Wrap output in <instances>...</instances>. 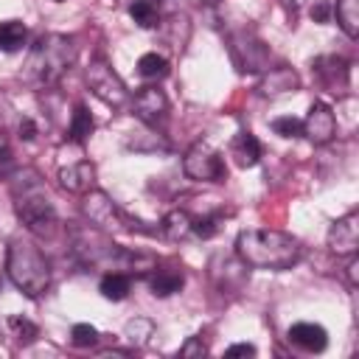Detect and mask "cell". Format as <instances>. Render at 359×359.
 <instances>
[{"mask_svg": "<svg viewBox=\"0 0 359 359\" xmlns=\"http://www.w3.org/2000/svg\"><path fill=\"white\" fill-rule=\"evenodd\" d=\"M236 252L244 264L261 269H289L303 258V247L294 236L283 230H244L236 238Z\"/></svg>", "mask_w": 359, "mask_h": 359, "instance_id": "6da1fadb", "label": "cell"}, {"mask_svg": "<svg viewBox=\"0 0 359 359\" xmlns=\"http://www.w3.org/2000/svg\"><path fill=\"white\" fill-rule=\"evenodd\" d=\"M6 272L11 283L28 297H39L50 286V264L34 241L14 238L6 252Z\"/></svg>", "mask_w": 359, "mask_h": 359, "instance_id": "7a4b0ae2", "label": "cell"}, {"mask_svg": "<svg viewBox=\"0 0 359 359\" xmlns=\"http://www.w3.org/2000/svg\"><path fill=\"white\" fill-rule=\"evenodd\" d=\"M76 59V45L70 36L62 34H42L31 53H28V65H25V76L36 84H53Z\"/></svg>", "mask_w": 359, "mask_h": 359, "instance_id": "3957f363", "label": "cell"}, {"mask_svg": "<svg viewBox=\"0 0 359 359\" xmlns=\"http://www.w3.org/2000/svg\"><path fill=\"white\" fill-rule=\"evenodd\" d=\"M17 216L25 224V230L34 233V236H39V238L42 236L50 238L56 233V224H59L56 210H53L50 199L42 191H36V194L22 191V196H17Z\"/></svg>", "mask_w": 359, "mask_h": 359, "instance_id": "277c9868", "label": "cell"}, {"mask_svg": "<svg viewBox=\"0 0 359 359\" xmlns=\"http://www.w3.org/2000/svg\"><path fill=\"white\" fill-rule=\"evenodd\" d=\"M182 168L196 182H224L227 180L224 157L208 143H194L182 160Z\"/></svg>", "mask_w": 359, "mask_h": 359, "instance_id": "5b68a950", "label": "cell"}, {"mask_svg": "<svg viewBox=\"0 0 359 359\" xmlns=\"http://www.w3.org/2000/svg\"><path fill=\"white\" fill-rule=\"evenodd\" d=\"M87 84H90V90H93L104 104H109V107H121V104L129 98L126 84H123L121 76L107 65L104 56H95V59L90 62V67H87Z\"/></svg>", "mask_w": 359, "mask_h": 359, "instance_id": "8992f818", "label": "cell"}, {"mask_svg": "<svg viewBox=\"0 0 359 359\" xmlns=\"http://www.w3.org/2000/svg\"><path fill=\"white\" fill-rule=\"evenodd\" d=\"M84 213H87V219H90L93 224H98V227L143 230V227H137V224H140L137 219L126 216V213H123L107 194H101V191H87V196H84Z\"/></svg>", "mask_w": 359, "mask_h": 359, "instance_id": "52a82bcc", "label": "cell"}, {"mask_svg": "<svg viewBox=\"0 0 359 359\" xmlns=\"http://www.w3.org/2000/svg\"><path fill=\"white\" fill-rule=\"evenodd\" d=\"M328 247L337 255H353L359 250V213L351 210L342 219H337L328 230Z\"/></svg>", "mask_w": 359, "mask_h": 359, "instance_id": "ba28073f", "label": "cell"}, {"mask_svg": "<svg viewBox=\"0 0 359 359\" xmlns=\"http://www.w3.org/2000/svg\"><path fill=\"white\" fill-rule=\"evenodd\" d=\"M132 107H135V115H137L143 123H149V126L163 123L165 115H168V98H165V93L157 90V87H143V90L132 98Z\"/></svg>", "mask_w": 359, "mask_h": 359, "instance_id": "9c48e42d", "label": "cell"}, {"mask_svg": "<svg viewBox=\"0 0 359 359\" xmlns=\"http://www.w3.org/2000/svg\"><path fill=\"white\" fill-rule=\"evenodd\" d=\"M334 132H337V118H334V109L328 107V104H323V101H317V104H311V109H309V115H306V121H303V135L311 140V143H328L331 137H334Z\"/></svg>", "mask_w": 359, "mask_h": 359, "instance_id": "30bf717a", "label": "cell"}, {"mask_svg": "<svg viewBox=\"0 0 359 359\" xmlns=\"http://www.w3.org/2000/svg\"><path fill=\"white\" fill-rule=\"evenodd\" d=\"M311 70H314V76L328 87V90H334V93H339V90H345L348 87V62L342 59V56H317L314 62H311Z\"/></svg>", "mask_w": 359, "mask_h": 359, "instance_id": "8fae6325", "label": "cell"}, {"mask_svg": "<svg viewBox=\"0 0 359 359\" xmlns=\"http://www.w3.org/2000/svg\"><path fill=\"white\" fill-rule=\"evenodd\" d=\"M286 337H289V342H292L294 348L309 351V353H320V351H325V345H328V334H325V328L317 325V323H294Z\"/></svg>", "mask_w": 359, "mask_h": 359, "instance_id": "7c38bea8", "label": "cell"}, {"mask_svg": "<svg viewBox=\"0 0 359 359\" xmlns=\"http://www.w3.org/2000/svg\"><path fill=\"white\" fill-rule=\"evenodd\" d=\"M95 180V165L90 160H79L67 168H59V185L67 188L70 194H87Z\"/></svg>", "mask_w": 359, "mask_h": 359, "instance_id": "4fadbf2b", "label": "cell"}, {"mask_svg": "<svg viewBox=\"0 0 359 359\" xmlns=\"http://www.w3.org/2000/svg\"><path fill=\"white\" fill-rule=\"evenodd\" d=\"M230 157L241 165V168H252L261 160V143L252 132H238L230 143Z\"/></svg>", "mask_w": 359, "mask_h": 359, "instance_id": "5bb4252c", "label": "cell"}, {"mask_svg": "<svg viewBox=\"0 0 359 359\" xmlns=\"http://www.w3.org/2000/svg\"><path fill=\"white\" fill-rule=\"evenodd\" d=\"M185 283V275L182 269H157L151 278H149V289L154 297H168L174 292H180Z\"/></svg>", "mask_w": 359, "mask_h": 359, "instance_id": "9a60e30c", "label": "cell"}, {"mask_svg": "<svg viewBox=\"0 0 359 359\" xmlns=\"http://www.w3.org/2000/svg\"><path fill=\"white\" fill-rule=\"evenodd\" d=\"M25 39H28V28H25L20 20H6V22H0V50L17 53V50H22Z\"/></svg>", "mask_w": 359, "mask_h": 359, "instance_id": "2e32d148", "label": "cell"}, {"mask_svg": "<svg viewBox=\"0 0 359 359\" xmlns=\"http://www.w3.org/2000/svg\"><path fill=\"white\" fill-rule=\"evenodd\" d=\"M129 289H132V280H129V275H123V272H107L104 278H101V283H98V292L107 297V300H126V294H129Z\"/></svg>", "mask_w": 359, "mask_h": 359, "instance_id": "e0dca14e", "label": "cell"}, {"mask_svg": "<svg viewBox=\"0 0 359 359\" xmlns=\"http://www.w3.org/2000/svg\"><path fill=\"white\" fill-rule=\"evenodd\" d=\"M191 224H194V219H191L185 210H171V213L163 219L160 230H163V236H165V238L180 241V238H185V236H191V233H194V230H191Z\"/></svg>", "mask_w": 359, "mask_h": 359, "instance_id": "ac0fdd59", "label": "cell"}, {"mask_svg": "<svg viewBox=\"0 0 359 359\" xmlns=\"http://www.w3.org/2000/svg\"><path fill=\"white\" fill-rule=\"evenodd\" d=\"M337 22H339V28L351 36V39H356L359 36V0H337Z\"/></svg>", "mask_w": 359, "mask_h": 359, "instance_id": "d6986e66", "label": "cell"}, {"mask_svg": "<svg viewBox=\"0 0 359 359\" xmlns=\"http://www.w3.org/2000/svg\"><path fill=\"white\" fill-rule=\"evenodd\" d=\"M93 129H95V121H93V115H90V109L84 107V104H79L76 107V112H73V118H70V140L73 143H87V137L93 135Z\"/></svg>", "mask_w": 359, "mask_h": 359, "instance_id": "ffe728a7", "label": "cell"}, {"mask_svg": "<svg viewBox=\"0 0 359 359\" xmlns=\"http://www.w3.org/2000/svg\"><path fill=\"white\" fill-rule=\"evenodd\" d=\"M294 87H297V76H294L289 67H278V70H272V73L266 76V81L261 84V90H264L266 95L289 93V90H294Z\"/></svg>", "mask_w": 359, "mask_h": 359, "instance_id": "44dd1931", "label": "cell"}, {"mask_svg": "<svg viewBox=\"0 0 359 359\" xmlns=\"http://www.w3.org/2000/svg\"><path fill=\"white\" fill-rule=\"evenodd\" d=\"M129 14L140 28H154L160 22V8L154 0H132L129 3Z\"/></svg>", "mask_w": 359, "mask_h": 359, "instance_id": "7402d4cb", "label": "cell"}, {"mask_svg": "<svg viewBox=\"0 0 359 359\" xmlns=\"http://www.w3.org/2000/svg\"><path fill=\"white\" fill-rule=\"evenodd\" d=\"M137 73L143 79H165L168 76V62H165V56L149 50V53H143L137 59Z\"/></svg>", "mask_w": 359, "mask_h": 359, "instance_id": "603a6c76", "label": "cell"}, {"mask_svg": "<svg viewBox=\"0 0 359 359\" xmlns=\"http://www.w3.org/2000/svg\"><path fill=\"white\" fill-rule=\"evenodd\" d=\"M70 342L76 348H93L98 342V331L90 325V323H76L73 331H70Z\"/></svg>", "mask_w": 359, "mask_h": 359, "instance_id": "cb8c5ba5", "label": "cell"}, {"mask_svg": "<svg viewBox=\"0 0 359 359\" xmlns=\"http://www.w3.org/2000/svg\"><path fill=\"white\" fill-rule=\"evenodd\" d=\"M8 328L14 331V337H17L20 342H31V339L36 337V325H34L31 320H25V317H20V314H14V317H8Z\"/></svg>", "mask_w": 359, "mask_h": 359, "instance_id": "d4e9b609", "label": "cell"}, {"mask_svg": "<svg viewBox=\"0 0 359 359\" xmlns=\"http://www.w3.org/2000/svg\"><path fill=\"white\" fill-rule=\"evenodd\" d=\"M272 129L280 135V137H297V135H303V121H297V118H275L272 121Z\"/></svg>", "mask_w": 359, "mask_h": 359, "instance_id": "484cf974", "label": "cell"}, {"mask_svg": "<svg viewBox=\"0 0 359 359\" xmlns=\"http://www.w3.org/2000/svg\"><path fill=\"white\" fill-rule=\"evenodd\" d=\"M219 213L216 216H205V219H194V224H191V230L196 233V236H202V238H210V236H216L219 233Z\"/></svg>", "mask_w": 359, "mask_h": 359, "instance_id": "4316f807", "label": "cell"}, {"mask_svg": "<svg viewBox=\"0 0 359 359\" xmlns=\"http://www.w3.org/2000/svg\"><path fill=\"white\" fill-rule=\"evenodd\" d=\"M328 17H331V6H328V3H314L311 20H314V22H328Z\"/></svg>", "mask_w": 359, "mask_h": 359, "instance_id": "83f0119b", "label": "cell"}, {"mask_svg": "<svg viewBox=\"0 0 359 359\" xmlns=\"http://www.w3.org/2000/svg\"><path fill=\"white\" fill-rule=\"evenodd\" d=\"M224 356H255V348L247 345V342H238V345H230L224 351Z\"/></svg>", "mask_w": 359, "mask_h": 359, "instance_id": "f1b7e54d", "label": "cell"}, {"mask_svg": "<svg viewBox=\"0 0 359 359\" xmlns=\"http://www.w3.org/2000/svg\"><path fill=\"white\" fill-rule=\"evenodd\" d=\"M20 137H22V140H34V137H36V123H34L31 118H22V121H20Z\"/></svg>", "mask_w": 359, "mask_h": 359, "instance_id": "f546056e", "label": "cell"}, {"mask_svg": "<svg viewBox=\"0 0 359 359\" xmlns=\"http://www.w3.org/2000/svg\"><path fill=\"white\" fill-rule=\"evenodd\" d=\"M180 353H182V356H188V353H205V345H199V339H191Z\"/></svg>", "mask_w": 359, "mask_h": 359, "instance_id": "4dcf8cb0", "label": "cell"}, {"mask_svg": "<svg viewBox=\"0 0 359 359\" xmlns=\"http://www.w3.org/2000/svg\"><path fill=\"white\" fill-rule=\"evenodd\" d=\"M280 3H283V6H286V8L292 11V14H294V11H297V8H300V6L306 3V0H280Z\"/></svg>", "mask_w": 359, "mask_h": 359, "instance_id": "1f68e13d", "label": "cell"}, {"mask_svg": "<svg viewBox=\"0 0 359 359\" xmlns=\"http://www.w3.org/2000/svg\"><path fill=\"white\" fill-rule=\"evenodd\" d=\"M356 269H359V261L353 258V261L348 264V272H351V283H353V286H356Z\"/></svg>", "mask_w": 359, "mask_h": 359, "instance_id": "d6a6232c", "label": "cell"}, {"mask_svg": "<svg viewBox=\"0 0 359 359\" xmlns=\"http://www.w3.org/2000/svg\"><path fill=\"white\" fill-rule=\"evenodd\" d=\"M165 3H182V0H165Z\"/></svg>", "mask_w": 359, "mask_h": 359, "instance_id": "836d02e7", "label": "cell"}, {"mask_svg": "<svg viewBox=\"0 0 359 359\" xmlns=\"http://www.w3.org/2000/svg\"><path fill=\"white\" fill-rule=\"evenodd\" d=\"M0 286H3V278H0Z\"/></svg>", "mask_w": 359, "mask_h": 359, "instance_id": "e575fe53", "label": "cell"}, {"mask_svg": "<svg viewBox=\"0 0 359 359\" xmlns=\"http://www.w3.org/2000/svg\"><path fill=\"white\" fill-rule=\"evenodd\" d=\"M56 3H62V0H56Z\"/></svg>", "mask_w": 359, "mask_h": 359, "instance_id": "d590c367", "label": "cell"}]
</instances>
